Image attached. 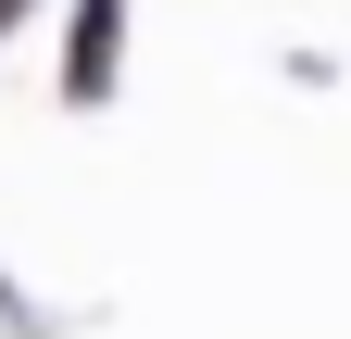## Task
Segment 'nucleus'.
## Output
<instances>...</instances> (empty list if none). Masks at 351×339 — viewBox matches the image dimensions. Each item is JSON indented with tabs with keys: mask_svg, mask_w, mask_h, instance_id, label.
<instances>
[{
	"mask_svg": "<svg viewBox=\"0 0 351 339\" xmlns=\"http://www.w3.org/2000/svg\"><path fill=\"white\" fill-rule=\"evenodd\" d=\"M0 13H13V0H0Z\"/></svg>",
	"mask_w": 351,
	"mask_h": 339,
	"instance_id": "2",
	"label": "nucleus"
},
{
	"mask_svg": "<svg viewBox=\"0 0 351 339\" xmlns=\"http://www.w3.org/2000/svg\"><path fill=\"white\" fill-rule=\"evenodd\" d=\"M113 38H125V0H75V63H63V89H75V101H101V89H113Z\"/></svg>",
	"mask_w": 351,
	"mask_h": 339,
	"instance_id": "1",
	"label": "nucleus"
}]
</instances>
